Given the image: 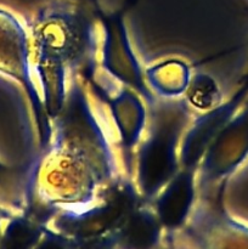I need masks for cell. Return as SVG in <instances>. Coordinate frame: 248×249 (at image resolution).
Returning a JSON list of instances; mask_svg holds the SVG:
<instances>
[{"instance_id": "cell-1", "label": "cell", "mask_w": 248, "mask_h": 249, "mask_svg": "<svg viewBox=\"0 0 248 249\" xmlns=\"http://www.w3.org/2000/svg\"><path fill=\"white\" fill-rule=\"evenodd\" d=\"M56 121L53 142L35 173L38 195L45 203L87 208L112 175V156L87 97L73 85Z\"/></svg>"}, {"instance_id": "cell-2", "label": "cell", "mask_w": 248, "mask_h": 249, "mask_svg": "<svg viewBox=\"0 0 248 249\" xmlns=\"http://www.w3.org/2000/svg\"><path fill=\"white\" fill-rule=\"evenodd\" d=\"M184 107L165 108L157 114L138 160V184L146 197L162 191L177 170V147L185 123Z\"/></svg>"}, {"instance_id": "cell-3", "label": "cell", "mask_w": 248, "mask_h": 249, "mask_svg": "<svg viewBox=\"0 0 248 249\" xmlns=\"http://www.w3.org/2000/svg\"><path fill=\"white\" fill-rule=\"evenodd\" d=\"M35 48L39 56L68 66L85 56L91 45V29L78 14L66 9L41 12L34 26Z\"/></svg>"}, {"instance_id": "cell-4", "label": "cell", "mask_w": 248, "mask_h": 249, "mask_svg": "<svg viewBox=\"0 0 248 249\" xmlns=\"http://www.w3.org/2000/svg\"><path fill=\"white\" fill-rule=\"evenodd\" d=\"M248 158V100L231 116L199 163V184L211 185L230 177Z\"/></svg>"}, {"instance_id": "cell-5", "label": "cell", "mask_w": 248, "mask_h": 249, "mask_svg": "<svg viewBox=\"0 0 248 249\" xmlns=\"http://www.w3.org/2000/svg\"><path fill=\"white\" fill-rule=\"evenodd\" d=\"M104 29V67L114 78L133 88L145 97L146 101L152 104L153 96L143 82L142 71L131 49L123 18L118 15L106 17Z\"/></svg>"}, {"instance_id": "cell-6", "label": "cell", "mask_w": 248, "mask_h": 249, "mask_svg": "<svg viewBox=\"0 0 248 249\" xmlns=\"http://www.w3.org/2000/svg\"><path fill=\"white\" fill-rule=\"evenodd\" d=\"M247 90L248 84L235 99L225 105H219L195 122L181 145L180 162L184 169L196 170V167L203 158L212 141L218 135L224 124L237 111L238 105H241L242 99L246 97Z\"/></svg>"}, {"instance_id": "cell-7", "label": "cell", "mask_w": 248, "mask_h": 249, "mask_svg": "<svg viewBox=\"0 0 248 249\" xmlns=\"http://www.w3.org/2000/svg\"><path fill=\"white\" fill-rule=\"evenodd\" d=\"M195 170L177 172L158 196L157 215L164 225L177 226L191 209L195 197Z\"/></svg>"}, {"instance_id": "cell-8", "label": "cell", "mask_w": 248, "mask_h": 249, "mask_svg": "<svg viewBox=\"0 0 248 249\" xmlns=\"http://www.w3.org/2000/svg\"><path fill=\"white\" fill-rule=\"evenodd\" d=\"M111 111L124 147L130 150L138 143L146 121L142 101L135 92L123 88L111 102Z\"/></svg>"}, {"instance_id": "cell-9", "label": "cell", "mask_w": 248, "mask_h": 249, "mask_svg": "<svg viewBox=\"0 0 248 249\" xmlns=\"http://www.w3.org/2000/svg\"><path fill=\"white\" fill-rule=\"evenodd\" d=\"M66 67L62 62L38 55L36 73L41 88V104L50 118L56 119L66 104Z\"/></svg>"}, {"instance_id": "cell-10", "label": "cell", "mask_w": 248, "mask_h": 249, "mask_svg": "<svg viewBox=\"0 0 248 249\" xmlns=\"http://www.w3.org/2000/svg\"><path fill=\"white\" fill-rule=\"evenodd\" d=\"M146 78L148 84L160 96L177 97L186 92L191 74L184 62L172 60L147 70Z\"/></svg>"}, {"instance_id": "cell-11", "label": "cell", "mask_w": 248, "mask_h": 249, "mask_svg": "<svg viewBox=\"0 0 248 249\" xmlns=\"http://www.w3.org/2000/svg\"><path fill=\"white\" fill-rule=\"evenodd\" d=\"M122 242L133 249H146L155 243L158 236L157 220L146 211H133L124 220Z\"/></svg>"}, {"instance_id": "cell-12", "label": "cell", "mask_w": 248, "mask_h": 249, "mask_svg": "<svg viewBox=\"0 0 248 249\" xmlns=\"http://www.w3.org/2000/svg\"><path fill=\"white\" fill-rule=\"evenodd\" d=\"M187 101L201 111H211L220 105L221 91L215 80L208 74L198 73L191 77L186 89Z\"/></svg>"}, {"instance_id": "cell-13", "label": "cell", "mask_w": 248, "mask_h": 249, "mask_svg": "<svg viewBox=\"0 0 248 249\" xmlns=\"http://www.w3.org/2000/svg\"><path fill=\"white\" fill-rule=\"evenodd\" d=\"M38 230L26 221H18L10 231L6 249H26L35 241Z\"/></svg>"}, {"instance_id": "cell-14", "label": "cell", "mask_w": 248, "mask_h": 249, "mask_svg": "<svg viewBox=\"0 0 248 249\" xmlns=\"http://www.w3.org/2000/svg\"><path fill=\"white\" fill-rule=\"evenodd\" d=\"M40 249H63L62 245H61L60 241L57 238H50V240L46 241L43 246H41Z\"/></svg>"}]
</instances>
